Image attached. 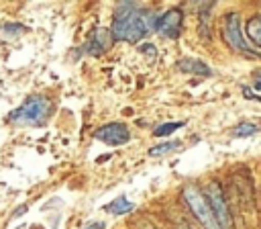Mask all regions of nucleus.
<instances>
[{
    "instance_id": "10",
    "label": "nucleus",
    "mask_w": 261,
    "mask_h": 229,
    "mask_svg": "<svg viewBox=\"0 0 261 229\" xmlns=\"http://www.w3.org/2000/svg\"><path fill=\"white\" fill-rule=\"evenodd\" d=\"M102 211H106L108 215H126V213H133L135 211V204L124 196V194H120V196H116L114 200H110L108 204H104L102 207Z\"/></svg>"
},
{
    "instance_id": "12",
    "label": "nucleus",
    "mask_w": 261,
    "mask_h": 229,
    "mask_svg": "<svg viewBox=\"0 0 261 229\" xmlns=\"http://www.w3.org/2000/svg\"><path fill=\"white\" fill-rule=\"evenodd\" d=\"M179 145H181V141H163V143H159V145H153L147 153H149L151 157H159V155H167V153L175 151Z\"/></svg>"
},
{
    "instance_id": "1",
    "label": "nucleus",
    "mask_w": 261,
    "mask_h": 229,
    "mask_svg": "<svg viewBox=\"0 0 261 229\" xmlns=\"http://www.w3.org/2000/svg\"><path fill=\"white\" fill-rule=\"evenodd\" d=\"M159 14L151 12V10H143L137 2H118L114 16H112V25H110V33L114 43L122 41V43H139L143 37H147L151 31H155Z\"/></svg>"
},
{
    "instance_id": "17",
    "label": "nucleus",
    "mask_w": 261,
    "mask_h": 229,
    "mask_svg": "<svg viewBox=\"0 0 261 229\" xmlns=\"http://www.w3.org/2000/svg\"><path fill=\"white\" fill-rule=\"evenodd\" d=\"M139 49H141L143 53H149L151 57H155V51H153V45H151V43H145V45H141Z\"/></svg>"
},
{
    "instance_id": "19",
    "label": "nucleus",
    "mask_w": 261,
    "mask_h": 229,
    "mask_svg": "<svg viewBox=\"0 0 261 229\" xmlns=\"http://www.w3.org/2000/svg\"><path fill=\"white\" fill-rule=\"evenodd\" d=\"M255 88L261 90V76H257V80H255Z\"/></svg>"
},
{
    "instance_id": "16",
    "label": "nucleus",
    "mask_w": 261,
    "mask_h": 229,
    "mask_svg": "<svg viewBox=\"0 0 261 229\" xmlns=\"http://www.w3.org/2000/svg\"><path fill=\"white\" fill-rule=\"evenodd\" d=\"M243 94H245V98H249V100H259V102H261V96L255 94V92H251L249 88H243Z\"/></svg>"
},
{
    "instance_id": "7",
    "label": "nucleus",
    "mask_w": 261,
    "mask_h": 229,
    "mask_svg": "<svg viewBox=\"0 0 261 229\" xmlns=\"http://www.w3.org/2000/svg\"><path fill=\"white\" fill-rule=\"evenodd\" d=\"M184 29V12L181 8H169L163 14H159L155 33H159L165 39H177Z\"/></svg>"
},
{
    "instance_id": "13",
    "label": "nucleus",
    "mask_w": 261,
    "mask_h": 229,
    "mask_svg": "<svg viewBox=\"0 0 261 229\" xmlns=\"http://www.w3.org/2000/svg\"><path fill=\"white\" fill-rule=\"evenodd\" d=\"M259 131V127L255 125V123H251V121H241L234 129H232V137H251V135H255Z\"/></svg>"
},
{
    "instance_id": "6",
    "label": "nucleus",
    "mask_w": 261,
    "mask_h": 229,
    "mask_svg": "<svg viewBox=\"0 0 261 229\" xmlns=\"http://www.w3.org/2000/svg\"><path fill=\"white\" fill-rule=\"evenodd\" d=\"M94 139H98L106 145L118 147V145H124L126 141H130V129L120 121H112V123L98 127L94 131Z\"/></svg>"
},
{
    "instance_id": "5",
    "label": "nucleus",
    "mask_w": 261,
    "mask_h": 229,
    "mask_svg": "<svg viewBox=\"0 0 261 229\" xmlns=\"http://www.w3.org/2000/svg\"><path fill=\"white\" fill-rule=\"evenodd\" d=\"M204 194H206V198H208V202H210V207L214 211V217L220 223V227L222 229H232V215L228 211V204H226V198L222 194L220 184L218 182H210L206 186Z\"/></svg>"
},
{
    "instance_id": "9",
    "label": "nucleus",
    "mask_w": 261,
    "mask_h": 229,
    "mask_svg": "<svg viewBox=\"0 0 261 229\" xmlns=\"http://www.w3.org/2000/svg\"><path fill=\"white\" fill-rule=\"evenodd\" d=\"M177 70L184 72V74H190V76H202V78L212 76L210 65L206 61H202V59H196V57H181V59H177Z\"/></svg>"
},
{
    "instance_id": "4",
    "label": "nucleus",
    "mask_w": 261,
    "mask_h": 229,
    "mask_svg": "<svg viewBox=\"0 0 261 229\" xmlns=\"http://www.w3.org/2000/svg\"><path fill=\"white\" fill-rule=\"evenodd\" d=\"M222 37H224V41L230 49H234L243 55H255V51L245 41L239 12H226L224 14V18H222Z\"/></svg>"
},
{
    "instance_id": "2",
    "label": "nucleus",
    "mask_w": 261,
    "mask_h": 229,
    "mask_svg": "<svg viewBox=\"0 0 261 229\" xmlns=\"http://www.w3.org/2000/svg\"><path fill=\"white\" fill-rule=\"evenodd\" d=\"M53 112V100L43 94L29 96L20 106L8 112L6 123L14 127H43Z\"/></svg>"
},
{
    "instance_id": "11",
    "label": "nucleus",
    "mask_w": 261,
    "mask_h": 229,
    "mask_svg": "<svg viewBox=\"0 0 261 229\" xmlns=\"http://www.w3.org/2000/svg\"><path fill=\"white\" fill-rule=\"evenodd\" d=\"M249 41L261 49V14H255L253 18L247 20V29H245Z\"/></svg>"
},
{
    "instance_id": "8",
    "label": "nucleus",
    "mask_w": 261,
    "mask_h": 229,
    "mask_svg": "<svg viewBox=\"0 0 261 229\" xmlns=\"http://www.w3.org/2000/svg\"><path fill=\"white\" fill-rule=\"evenodd\" d=\"M112 43H114V39H112L110 29L96 27V29L90 33L88 41L82 45V51L88 53V55H92V57H100V55H104V53L110 49Z\"/></svg>"
},
{
    "instance_id": "14",
    "label": "nucleus",
    "mask_w": 261,
    "mask_h": 229,
    "mask_svg": "<svg viewBox=\"0 0 261 229\" xmlns=\"http://www.w3.org/2000/svg\"><path fill=\"white\" fill-rule=\"evenodd\" d=\"M181 127H184V121L163 123V125H157V127L153 129V135H155V137H167V135H171L173 131H177V129H181Z\"/></svg>"
},
{
    "instance_id": "20",
    "label": "nucleus",
    "mask_w": 261,
    "mask_h": 229,
    "mask_svg": "<svg viewBox=\"0 0 261 229\" xmlns=\"http://www.w3.org/2000/svg\"><path fill=\"white\" fill-rule=\"evenodd\" d=\"M181 229H192V227H186V225H184V227H181Z\"/></svg>"
},
{
    "instance_id": "18",
    "label": "nucleus",
    "mask_w": 261,
    "mask_h": 229,
    "mask_svg": "<svg viewBox=\"0 0 261 229\" xmlns=\"http://www.w3.org/2000/svg\"><path fill=\"white\" fill-rule=\"evenodd\" d=\"M84 229H104V223H102V221H94V223H90V225L84 227Z\"/></svg>"
},
{
    "instance_id": "15",
    "label": "nucleus",
    "mask_w": 261,
    "mask_h": 229,
    "mask_svg": "<svg viewBox=\"0 0 261 229\" xmlns=\"http://www.w3.org/2000/svg\"><path fill=\"white\" fill-rule=\"evenodd\" d=\"M24 31H27V29H24L22 25H18V22H4V25L0 27V35H2V37H10V39L20 37Z\"/></svg>"
},
{
    "instance_id": "3",
    "label": "nucleus",
    "mask_w": 261,
    "mask_h": 229,
    "mask_svg": "<svg viewBox=\"0 0 261 229\" xmlns=\"http://www.w3.org/2000/svg\"><path fill=\"white\" fill-rule=\"evenodd\" d=\"M181 196H184L188 209L192 211V215L198 219V223H200L204 229H222L220 223H218L216 217H214V211H212V207H210L206 194H204L198 186H194V184L186 186V188L181 190Z\"/></svg>"
}]
</instances>
